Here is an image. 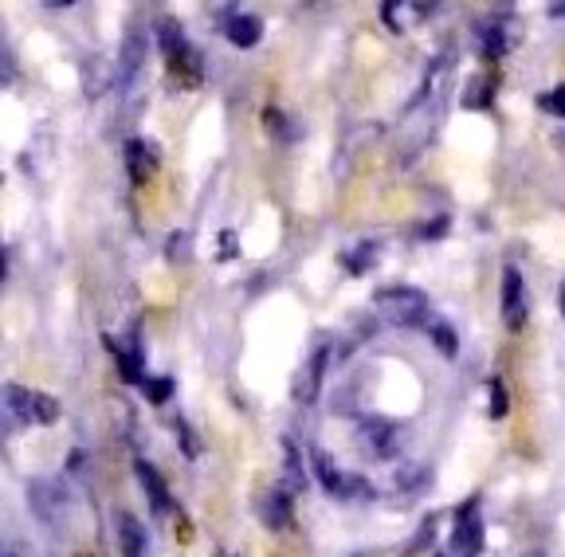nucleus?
Listing matches in <instances>:
<instances>
[{
	"mask_svg": "<svg viewBox=\"0 0 565 557\" xmlns=\"http://www.w3.org/2000/svg\"><path fill=\"white\" fill-rule=\"evenodd\" d=\"M322 369H327V350H318V354L307 362V369H302V377L295 381V397H299V400L318 397V381H322Z\"/></svg>",
	"mask_w": 565,
	"mask_h": 557,
	"instance_id": "f8f14e48",
	"label": "nucleus"
},
{
	"mask_svg": "<svg viewBox=\"0 0 565 557\" xmlns=\"http://www.w3.org/2000/svg\"><path fill=\"white\" fill-rule=\"evenodd\" d=\"M373 251H377V244H362L358 251H350V256H342V264H345V271L350 275H362V271H370V259H373Z\"/></svg>",
	"mask_w": 565,
	"mask_h": 557,
	"instance_id": "aec40b11",
	"label": "nucleus"
},
{
	"mask_svg": "<svg viewBox=\"0 0 565 557\" xmlns=\"http://www.w3.org/2000/svg\"><path fill=\"white\" fill-rule=\"evenodd\" d=\"M118 369H122V377L134 381V385H146V373H141V350H138V345H130V350H118Z\"/></svg>",
	"mask_w": 565,
	"mask_h": 557,
	"instance_id": "dca6fc26",
	"label": "nucleus"
},
{
	"mask_svg": "<svg viewBox=\"0 0 565 557\" xmlns=\"http://www.w3.org/2000/svg\"><path fill=\"white\" fill-rule=\"evenodd\" d=\"M463 103H468V110H487V107H491V79H471Z\"/></svg>",
	"mask_w": 565,
	"mask_h": 557,
	"instance_id": "6ab92c4d",
	"label": "nucleus"
},
{
	"mask_svg": "<svg viewBox=\"0 0 565 557\" xmlns=\"http://www.w3.org/2000/svg\"><path fill=\"white\" fill-rule=\"evenodd\" d=\"M264 522L271 531H282L291 522V495H282V486L271 491V495H264Z\"/></svg>",
	"mask_w": 565,
	"mask_h": 557,
	"instance_id": "4468645a",
	"label": "nucleus"
},
{
	"mask_svg": "<svg viewBox=\"0 0 565 557\" xmlns=\"http://www.w3.org/2000/svg\"><path fill=\"white\" fill-rule=\"evenodd\" d=\"M444 228H448V216H440V221H433L428 224V228L420 232L424 239H436V236H444Z\"/></svg>",
	"mask_w": 565,
	"mask_h": 557,
	"instance_id": "393cba45",
	"label": "nucleus"
},
{
	"mask_svg": "<svg viewBox=\"0 0 565 557\" xmlns=\"http://www.w3.org/2000/svg\"><path fill=\"white\" fill-rule=\"evenodd\" d=\"M224 36L236 47H256L259 36H264V24L252 12H232V17H224Z\"/></svg>",
	"mask_w": 565,
	"mask_h": 557,
	"instance_id": "6e6552de",
	"label": "nucleus"
},
{
	"mask_svg": "<svg viewBox=\"0 0 565 557\" xmlns=\"http://www.w3.org/2000/svg\"><path fill=\"white\" fill-rule=\"evenodd\" d=\"M483 518H479L476 503H468L456 514V531H451V554L456 557H479L483 554Z\"/></svg>",
	"mask_w": 565,
	"mask_h": 557,
	"instance_id": "20e7f679",
	"label": "nucleus"
},
{
	"mask_svg": "<svg viewBox=\"0 0 565 557\" xmlns=\"http://www.w3.org/2000/svg\"><path fill=\"white\" fill-rule=\"evenodd\" d=\"M539 103H542L546 115H565V87H554L550 95H542Z\"/></svg>",
	"mask_w": 565,
	"mask_h": 557,
	"instance_id": "b1692460",
	"label": "nucleus"
},
{
	"mask_svg": "<svg viewBox=\"0 0 565 557\" xmlns=\"http://www.w3.org/2000/svg\"><path fill=\"white\" fill-rule=\"evenodd\" d=\"M173 397V377H150L146 381V400L150 405H166Z\"/></svg>",
	"mask_w": 565,
	"mask_h": 557,
	"instance_id": "4be33fe9",
	"label": "nucleus"
},
{
	"mask_svg": "<svg viewBox=\"0 0 565 557\" xmlns=\"http://www.w3.org/2000/svg\"><path fill=\"white\" fill-rule=\"evenodd\" d=\"M126 158H130L134 181H146V173H150V169H158V150H150L141 138H134V142L126 146Z\"/></svg>",
	"mask_w": 565,
	"mask_h": 557,
	"instance_id": "2eb2a0df",
	"label": "nucleus"
},
{
	"mask_svg": "<svg viewBox=\"0 0 565 557\" xmlns=\"http://www.w3.org/2000/svg\"><path fill=\"white\" fill-rule=\"evenodd\" d=\"M4 413L17 425H55L60 420V405L44 393L24 389V385H4Z\"/></svg>",
	"mask_w": 565,
	"mask_h": 557,
	"instance_id": "f03ea898",
	"label": "nucleus"
},
{
	"mask_svg": "<svg viewBox=\"0 0 565 557\" xmlns=\"http://www.w3.org/2000/svg\"><path fill=\"white\" fill-rule=\"evenodd\" d=\"M118 538H122V557H146V531L134 514L118 518Z\"/></svg>",
	"mask_w": 565,
	"mask_h": 557,
	"instance_id": "9b49d317",
	"label": "nucleus"
},
{
	"mask_svg": "<svg viewBox=\"0 0 565 557\" xmlns=\"http://www.w3.org/2000/svg\"><path fill=\"white\" fill-rule=\"evenodd\" d=\"M310 463H315V475H318V483H322V491H327V495H353V491H358V483H362V479L342 475V471L334 468V460H330V451H322V448H315Z\"/></svg>",
	"mask_w": 565,
	"mask_h": 557,
	"instance_id": "0eeeda50",
	"label": "nucleus"
},
{
	"mask_svg": "<svg viewBox=\"0 0 565 557\" xmlns=\"http://www.w3.org/2000/svg\"><path fill=\"white\" fill-rule=\"evenodd\" d=\"M401 440H405V432L397 425H385V420H370L362 428V448L373 460H393L401 451Z\"/></svg>",
	"mask_w": 565,
	"mask_h": 557,
	"instance_id": "39448f33",
	"label": "nucleus"
},
{
	"mask_svg": "<svg viewBox=\"0 0 565 557\" xmlns=\"http://www.w3.org/2000/svg\"><path fill=\"white\" fill-rule=\"evenodd\" d=\"M279 448H282V468H287V483H291L295 491H299V486H307V475H302V468H299V451H295V443L282 440Z\"/></svg>",
	"mask_w": 565,
	"mask_h": 557,
	"instance_id": "f3484780",
	"label": "nucleus"
},
{
	"mask_svg": "<svg viewBox=\"0 0 565 557\" xmlns=\"http://www.w3.org/2000/svg\"><path fill=\"white\" fill-rule=\"evenodd\" d=\"M503 322L511 330L526 326V283H522V271L519 267H507L503 271Z\"/></svg>",
	"mask_w": 565,
	"mask_h": 557,
	"instance_id": "423d86ee",
	"label": "nucleus"
},
{
	"mask_svg": "<svg viewBox=\"0 0 565 557\" xmlns=\"http://www.w3.org/2000/svg\"><path fill=\"white\" fill-rule=\"evenodd\" d=\"M557 302H562V314H565V283H562V299H557Z\"/></svg>",
	"mask_w": 565,
	"mask_h": 557,
	"instance_id": "bb28decb",
	"label": "nucleus"
},
{
	"mask_svg": "<svg viewBox=\"0 0 565 557\" xmlns=\"http://www.w3.org/2000/svg\"><path fill=\"white\" fill-rule=\"evenodd\" d=\"M550 12H554V17H565V4H550Z\"/></svg>",
	"mask_w": 565,
	"mask_h": 557,
	"instance_id": "a878e982",
	"label": "nucleus"
},
{
	"mask_svg": "<svg viewBox=\"0 0 565 557\" xmlns=\"http://www.w3.org/2000/svg\"><path fill=\"white\" fill-rule=\"evenodd\" d=\"M158 44H161V52H166V60L173 63V67H181V60L189 55V44H185V36H181V28H177V20H161V24H158Z\"/></svg>",
	"mask_w": 565,
	"mask_h": 557,
	"instance_id": "9d476101",
	"label": "nucleus"
},
{
	"mask_svg": "<svg viewBox=\"0 0 565 557\" xmlns=\"http://www.w3.org/2000/svg\"><path fill=\"white\" fill-rule=\"evenodd\" d=\"M487 389H491V408H487V413H491V420H503V413H507V389H503V381L494 377L491 385H487Z\"/></svg>",
	"mask_w": 565,
	"mask_h": 557,
	"instance_id": "5701e85b",
	"label": "nucleus"
},
{
	"mask_svg": "<svg viewBox=\"0 0 565 557\" xmlns=\"http://www.w3.org/2000/svg\"><path fill=\"white\" fill-rule=\"evenodd\" d=\"M476 40H479V52H483L487 60H499V55L511 52V44L519 40V20L507 17V12L483 17L476 24Z\"/></svg>",
	"mask_w": 565,
	"mask_h": 557,
	"instance_id": "7ed1b4c3",
	"label": "nucleus"
},
{
	"mask_svg": "<svg viewBox=\"0 0 565 557\" xmlns=\"http://www.w3.org/2000/svg\"><path fill=\"white\" fill-rule=\"evenodd\" d=\"M267 126H271V133L279 138V142H295V133H299V126H295L287 115H279V110H267Z\"/></svg>",
	"mask_w": 565,
	"mask_h": 557,
	"instance_id": "412c9836",
	"label": "nucleus"
},
{
	"mask_svg": "<svg viewBox=\"0 0 565 557\" xmlns=\"http://www.w3.org/2000/svg\"><path fill=\"white\" fill-rule=\"evenodd\" d=\"M134 475L141 479V491H146V499H150V506L153 511H169V491H166V479L158 475V468H153V463H146V460H138L134 463Z\"/></svg>",
	"mask_w": 565,
	"mask_h": 557,
	"instance_id": "1a4fd4ad",
	"label": "nucleus"
},
{
	"mask_svg": "<svg viewBox=\"0 0 565 557\" xmlns=\"http://www.w3.org/2000/svg\"><path fill=\"white\" fill-rule=\"evenodd\" d=\"M373 310H377V319H385L388 326H401V330L428 322V299H424L420 291H413V287L381 291L377 302H373Z\"/></svg>",
	"mask_w": 565,
	"mask_h": 557,
	"instance_id": "f257e3e1",
	"label": "nucleus"
},
{
	"mask_svg": "<svg viewBox=\"0 0 565 557\" xmlns=\"http://www.w3.org/2000/svg\"><path fill=\"white\" fill-rule=\"evenodd\" d=\"M141 60H146V44H141L138 32H130V40L122 44V55H118V79L130 83L134 75H138Z\"/></svg>",
	"mask_w": 565,
	"mask_h": 557,
	"instance_id": "ddd939ff",
	"label": "nucleus"
},
{
	"mask_svg": "<svg viewBox=\"0 0 565 557\" xmlns=\"http://www.w3.org/2000/svg\"><path fill=\"white\" fill-rule=\"evenodd\" d=\"M428 334H433V342L444 350V357H456V354H459L456 330H451L448 322H433V326H428Z\"/></svg>",
	"mask_w": 565,
	"mask_h": 557,
	"instance_id": "a211bd4d",
	"label": "nucleus"
}]
</instances>
